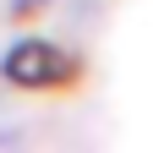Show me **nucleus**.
<instances>
[{"mask_svg": "<svg viewBox=\"0 0 153 153\" xmlns=\"http://www.w3.org/2000/svg\"><path fill=\"white\" fill-rule=\"evenodd\" d=\"M49 66H55V55H49L44 44H16V49L6 55V71L16 76V82H44Z\"/></svg>", "mask_w": 153, "mask_h": 153, "instance_id": "obj_1", "label": "nucleus"}]
</instances>
